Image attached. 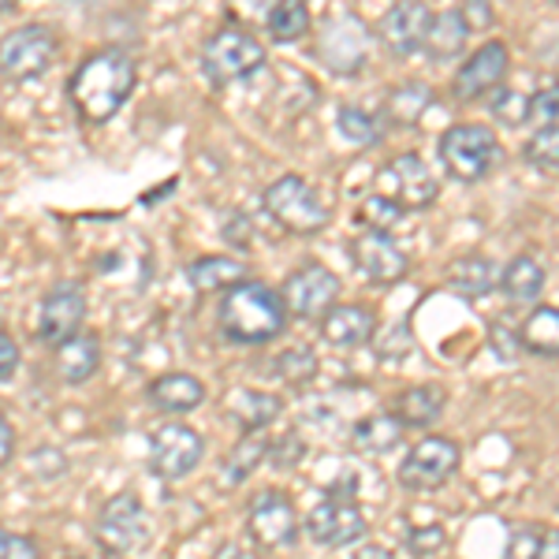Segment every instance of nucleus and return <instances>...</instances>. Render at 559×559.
<instances>
[{
	"label": "nucleus",
	"instance_id": "obj_25",
	"mask_svg": "<svg viewBox=\"0 0 559 559\" xmlns=\"http://www.w3.org/2000/svg\"><path fill=\"white\" fill-rule=\"evenodd\" d=\"M224 411L239 421V429H269L284 414V400L276 392H261V388H231L224 395Z\"/></svg>",
	"mask_w": 559,
	"mask_h": 559
},
{
	"label": "nucleus",
	"instance_id": "obj_51",
	"mask_svg": "<svg viewBox=\"0 0 559 559\" xmlns=\"http://www.w3.org/2000/svg\"><path fill=\"white\" fill-rule=\"evenodd\" d=\"M0 131H4V116H0Z\"/></svg>",
	"mask_w": 559,
	"mask_h": 559
},
{
	"label": "nucleus",
	"instance_id": "obj_39",
	"mask_svg": "<svg viewBox=\"0 0 559 559\" xmlns=\"http://www.w3.org/2000/svg\"><path fill=\"white\" fill-rule=\"evenodd\" d=\"M459 20H463L466 34H485L496 26V4L492 0H463V4L455 8Z\"/></svg>",
	"mask_w": 559,
	"mask_h": 559
},
{
	"label": "nucleus",
	"instance_id": "obj_13",
	"mask_svg": "<svg viewBox=\"0 0 559 559\" xmlns=\"http://www.w3.org/2000/svg\"><path fill=\"white\" fill-rule=\"evenodd\" d=\"M508 71H511V49L503 38H489L481 41L463 64L455 68L452 75V97L459 105H477L492 94L496 86L508 83Z\"/></svg>",
	"mask_w": 559,
	"mask_h": 559
},
{
	"label": "nucleus",
	"instance_id": "obj_48",
	"mask_svg": "<svg viewBox=\"0 0 559 559\" xmlns=\"http://www.w3.org/2000/svg\"><path fill=\"white\" fill-rule=\"evenodd\" d=\"M537 559H559V534H556V526H548L545 537H540Z\"/></svg>",
	"mask_w": 559,
	"mask_h": 559
},
{
	"label": "nucleus",
	"instance_id": "obj_20",
	"mask_svg": "<svg viewBox=\"0 0 559 559\" xmlns=\"http://www.w3.org/2000/svg\"><path fill=\"white\" fill-rule=\"evenodd\" d=\"M146 395H150L153 411L168 414V418H183V414H191L205 403V384H202V377L173 369V373L153 377Z\"/></svg>",
	"mask_w": 559,
	"mask_h": 559
},
{
	"label": "nucleus",
	"instance_id": "obj_16",
	"mask_svg": "<svg viewBox=\"0 0 559 559\" xmlns=\"http://www.w3.org/2000/svg\"><path fill=\"white\" fill-rule=\"evenodd\" d=\"M432 23V8L426 0H395L377 20V41L384 45L392 57L411 60L426 49V34Z\"/></svg>",
	"mask_w": 559,
	"mask_h": 559
},
{
	"label": "nucleus",
	"instance_id": "obj_41",
	"mask_svg": "<svg viewBox=\"0 0 559 559\" xmlns=\"http://www.w3.org/2000/svg\"><path fill=\"white\" fill-rule=\"evenodd\" d=\"M556 102H559V90L556 83L540 86L534 97H530V120L534 128H548V123H556Z\"/></svg>",
	"mask_w": 559,
	"mask_h": 559
},
{
	"label": "nucleus",
	"instance_id": "obj_47",
	"mask_svg": "<svg viewBox=\"0 0 559 559\" xmlns=\"http://www.w3.org/2000/svg\"><path fill=\"white\" fill-rule=\"evenodd\" d=\"M213 559H254V552L247 545H239V540H224Z\"/></svg>",
	"mask_w": 559,
	"mask_h": 559
},
{
	"label": "nucleus",
	"instance_id": "obj_9",
	"mask_svg": "<svg viewBox=\"0 0 559 559\" xmlns=\"http://www.w3.org/2000/svg\"><path fill=\"white\" fill-rule=\"evenodd\" d=\"M302 534V519L295 500L280 489H258L247 503V537L254 548H292Z\"/></svg>",
	"mask_w": 559,
	"mask_h": 559
},
{
	"label": "nucleus",
	"instance_id": "obj_34",
	"mask_svg": "<svg viewBox=\"0 0 559 559\" xmlns=\"http://www.w3.org/2000/svg\"><path fill=\"white\" fill-rule=\"evenodd\" d=\"M485 105H489L492 120L500 123V128H526L530 120V94H522L519 86H496L489 97H485Z\"/></svg>",
	"mask_w": 559,
	"mask_h": 559
},
{
	"label": "nucleus",
	"instance_id": "obj_26",
	"mask_svg": "<svg viewBox=\"0 0 559 559\" xmlns=\"http://www.w3.org/2000/svg\"><path fill=\"white\" fill-rule=\"evenodd\" d=\"M448 287L466 302H477L496 292V261L489 254H463L448 265Z\"/></svg>",
	"mask_w": 559,
	"mask_h": 559
},
{
	"label": "nucleus",
	"instance_id": "obj_19",
	"mask_svg": "<svg viewBox=\"0 0 559 559\" xmlns=\"http://www.w3.org/2000/svg\"><path fill=\"white\" fill-rule=\"evenodd\" d=\"M318 57L336 71V75H355L369 57L362 20H358V15H340V20H332L321 38Z\"/></svg>",
	"mask_w": 559,
	"mask_h": 559
},
{
	"label": "nucleus",
	"instance_id": "obj_18",
	"mask_svg": "<svg viewBox=\"0 0 559 559\" xmlns=\"http://www.w3.org/2000/svg\"><path fill=\"white\" fill-rule=\"evenodd\" d=\"M321 340L336 350H355L373 344L377 336V310L366 302H332L321 313Z\"/></svg>",
	"mask_w": 559,
	"mask_h": 559
},
{
	"label": "nucleus",
	"instance_id": "obj_31",
	"mask_svg": "<svg viewBox=\"0 0 559 559\" xmlns=\"http://www.w3.org/2000/svg\"><path fill=\"white\" fill-rule=\"evenodd\" d=\"M519 347L534 358H556L559 355V313L556 306H537L519 329Z\"/></svg>",
	"mask_w": 559,
	"mask_h": 559
},
{
	"label": "nucleus",
	"instance_id": "obj_42",
	"mask_svg": "<svg viewBox=\"0 0 559 559\" xmlns=\"http://www.w3.org/2000/svg\"><path fill=\"white\" fill-rule=\"evenodd\" d=\"M0 559H41V548L34 537L0 526Z\"/></svg>",
	"mask_w": 559,
	"mask_h": 559
},
{
	"label": "nucleus",
	"instance_id": "obj_10",
	"mask_svg": "<svg viewBox=\"0 0 559 559\" xmlns=\"http://www.w3.org/2000/svg\"><path fill=\"white\" fill-rule=\"evenodd\" d=\"M280 302H284L287 318L295 321H321V313L332 302H340V276L332 273L324 261H302L299 269L284 276L280 284Z\"/></svg>",
	"mask_w": 559,
	"mask_h": 559
},
{
	"label": "nucleus",
	"instance_id": "obj_1",
	"mask_svg": "<svg viewBox=\"0 0 559 559\" xmlns=\"http://www.w3.org/2000/svg\"><path fill=\"white\" fill-rule=\"evenodd\" d=\"M134 86H139V60L128 45H105V49L86 52L68 75V102L75 116L90 128L116 120L123 105L131 102Z\"/></svg>",
	"mask_w": 559,
	"mask_h": 559
},
{
	"label": "nucleus",
	"instance_id": "obj_38",
	"mask_svg": "<svg viewBox=\"0 0 559 559\" xmlns=\"http://www.w3.org/2000/svg\"><path fill=\"white\" fill-rule=\"evenodd\" d=\"M273 4L276 0H224L231 26H242V31H250V26H265Z\"/></svg>",
	"mask_w": 559,
	"mask_h": 559
},
{
	"label": "nucleus",
	"instance_id": "obj_52",
	"mask_svg": "<svg viewBox=\"0 0 559 559\" xmlns=\"http://www.w3.org/2000/svg\"><path fill=\"white\" fill-rule=\"evenodd\" d=\"M548 4H556V0H548Z\"/></svg>",
	"mask_w": 559,
	"mask_h": 559
},
{
	"label": "nucleus",
	"instance_id": "obj_27",
	"mask_svg": "<svg viewBox=\"0 0 559 559\" xmlns=\"http://www.w3.org/2000/svg\"><path fill=\"white\" fill-rule=\"evenodd\" d=\"M466 26L459 20L455 8H444V12H432V23H429V34H426V49L429 60H437V64H452L455 57H463L466 49Z\"/></svg>",
	"mask_w": 559,
	"mask_h": 559
},
{
	"label": "nucleus",
	"instance_id": "obj_3",
	"mask_svg": "<svg viewBox=\"0 0 559 559\" xmlns=\"http://www.w3.org/2000/svg\"><path fill=\"white\" fill-rule=\"evenodd\" d=\"M437 160L455 183H481L503 160V146L485 123H452L437 139Z\"/></svg>",
	"mask_w": 559,
	"mask_h": 559
},
{
	"label": "nucleus",
	"instance_id": "obj_14",
	"mask_svg": "<svg viewBox=\"0 0 559 559\" xmlns=\"http://www.w3.org/2000/svg\"><path fill=\"white\" fill-rule=\"evenodd\" d=\"M90 295L83 280H57L38 302V340L45 347H60L75 332H83Z\"/></svg>",
	"mask_w": 559,
	"mask_h": 559
},
{
	"label": "nucleus",
	"instance_id": "obj_46",
	"mask_svg": "<svg viewBox=\"0 0 559 559\" xmlns=\"http://www.w3.org/2000/svg\"><path fill=\"white\" fill-rule=\"evenodd\" d=\"M12 459H15V426L4 414V407H0V471H4Z\"/></svg>",
	"mask_w": 559,
	"mask_h": 559
},
{
	"label": "nucleus",
	"instance_id": "obj_37",
	"mask_svg": "<svg viewBox=\"0 0 559 559\" xmlns=\"http://www.w3.org/2000/svg\"><path fill=\"white\" fill-rule=\"evenodd\" d=\"M403 216H407V213H403L400 205L388 202V198L377 194V191L369 194L362 205H358V221H362V228H373V231H392Z\"/></svg>",
	"mask_w": 559,
	"mask_h": 559
},
{
	"label": "nucleus",
	"instance_id": "obj_11",
	"mask_svg": "<svg viewBox=\"0 0 559 559\" xmlns=\"http://www.w3.org/2000/svg\"><path fill=\"white\" fill-rule=\"evenodd\" d=\"M377 194L395 202L403 213H421L440 198V179L432 176L426 157L400 153V157L384 160V168L377 173Z\"/></svg>",
	"mask_w": 559,
	"mask_h": 559
},
{
	"label": "nucleus",
	"instance_id": "obj_8",
	"mask_svg": "<svg viewBox=\"0 0 559 559\" xmlns=\"http://www.w3.org/2000/svg\"><path fill=\"white\" fill-rule=\"evenodd\" d=\"M459 463H463V448H459L452 437L429 432V437H421L418 444L403 455L395 477H400V485L407 492H432L452 481L459 474Z\"/></svg>",
	"mask_w": 559,
	"mask_h": 559
},
{
	"label": "nucleus",
	"instance_id": "obj_17",
	"mask_svg": "<svg viewBox=\"0 0 559 559\" xmlns=\"http://www.w3.org/2000/svg\"><path fill=\"white\" fill-rule=\"evenodd\" d=\"M369 530L366 511L358 508L355 500H344V496H329L318 508L306 515V537L321 548H347L358 545Z\"/></svg>",
	"mask_w": 559,
	"mask_h": 559
},
{
	"label": "nucleus",
	"instance_id": "obj_49",
	"mask_svg": "<svg viewBox=\"0 0 559 559\" xmlns=\"http://www.w3.org/2000/svg\"><path fill=\"white\" fill-rule=\"evenodd\" d=\"M355 559H392V552H388L384 545H366V548H358Z\"/></svg>",
	"mask_w": 559,
	"mask_h": 559
},
{
	"label": "nucleus",
	"instance_id": "obj_35",
	"mask_svg": "<svg viewBox=\"0 0 559 559\" xmlns=\"http://www.w3.org/2000/svg\"><path fill=\"white\" fill-rule=\"evenodd\" d=\"M522 157L537 168V173L552 176L559 168V123H548V128H534L522 146Z\"/></svg>",
	"mask_w": 559,
	"mask_h": 559
},
{
	"label": "nucleus",
	"instance_id": "obj_7",
	"mask_svg": "<svg viewBox=\"0 0 559 559\" xmlns=\"http://www.w3.org/2000/svg\"><path fill=\"white\" fill-rule=\"evenodd\" d=\"M94 537H97V545L112 556L139 552L153 537V522H150V511H146V503H142V496L128 489L108 496L102 503V511H97Z\"/></svg>",
	"mask_w": 559,
	"mask_h": 559
},
{
	"label": "nucleus",
	"instance_id": "obj_40",
	"mask_svg": "<svg viewBox=\"0 0 559 559\" xmlns=\"http://www.w3.org/2000/svg\"><path fill=\"white\" fill-rule=\"evenodd\" d=\"M540 537H545L540 526H515L508 534V548H503L500 559H537Z\"/></svg>",
	"mask_w": 559,
	"mask_h": 559
},
{
	"label": "nucleus",
	"instance_id": "obj_21",
	"mask_svg": "<svg viewBox=\"0 0 559 559\" xmlns=\"http://www.w3.org/2000/svg\"><path fill=\"white\" fill-rule=\"evenodd\" d=\"M448 407V388L437 381H421L392 395V414L403 429H432Z\"/></svg>",
	"mask_w": 559,
	"mask_h": 559
},
{
	"label": "nucleus",
	"instance_id": "obj_22",
	"mask_svg": "<svg viewBox=\"0 0 559 559\" xmlns=\"http://www.w3.org/2000/svg\"><path fill=\"white\" fill-rule=\"evenodd\" d=\"M52 362H57V377L71 388L86 384L102 369V336L97 332H75L60 347H52Z\"/></svg>",
	"mask_w": 559,
	"mask_h": 559
},
{
	"label": "nucleus",
	"instance_id": "obj_36",
	"mask_svg": "<svg viewBox=\"0 0 559 559\" xmlns=\"http://www.w3.org/2000/svg\"><path fill=\"white\" fill-rule=\"evenodd\" d=\"M318 350L313 347H287V350H280L276 355V362H273V373L280 377V381H287V384H306V381H313V373H318Z\"/></svg>",
	"mask_w": 559,
	"mask_h": 559
},
{
	"label": "nucleus",
	"instance_id": "obj_6",
	"mask_svg": "<svg viewBox=\"0 0 559 559\" xmlns=\"http://www.w3.org/2000/svg\"><path fill=\"white\" fill-rule=\"evenodd\" d=\"M60 52V34L49 23H20L0 34V79L34 83L52 68Z\"/></svg>",
	"mask_w": 559,
	"mask_h": 559
},
{
	"label": "nucleus",
	"instance_id": "obj_44",
	"mask_svg": "<svg viewBox=\"0 0 559 559\" xmlns=\"http://www.w3.org/2000/svg\"><path fill=\"white\" fill-rule=\"evenodd\" d=\"M20 366H23L20 340H15L8 329H0V384H12V377L20 373Z\"/></svg>",
	"mask_w": 559,
	"mask_h": 559
},
{
	"label": "nucleus",
	"instance_id": "obj_33",
	"mask_svg": "<svg viewBox=\"0 0 559 559\" xmlns=\"http://www.w3.org/2000/svg\"><path fill=\"white\" fill-rule=\"evenodd\" d=\"M336 131H340V139L350 142V146H358V150H369L384 139L381 120L358 105H340L336 108Z\"/></svg>",
	"mask_w": 559,
	"mask_h": 559
},
{
	"label": "nucleus",
	"instance_id": "obj_32",
	"mask_svg": "<svg viewBox=\"0 0 559 559\" xmlns=\"http://www.w3.org/2000/svg\"><path fill=\"white\" fill-rule=\"evenodd\" d=\"M432 105H437V90H432L429 83H418V79L400 83L392 94H388V116H392L400 128H414V123H421Z\"/></svg>",
	"mask_w": 559,
	"mask_h": 559
},
{
	"label": "nucleus",
	"instance_id": "obj_43",
	"mask_svg": "<svg viewBox=\"0 0 559 559\" xmlns=\"http://www.w3.org/2000/svg\"><path fill=\"white\" fill-rule=\"evenodd\" d=\"M444 526H437V522H429V526H421V530H411L407 534V548L414 556H432V552H440L444 548Z\"/></svg>",
	"mask_w": 559,
	"mask_h": 559
},
{
	"label": "nucleus",
	"instance_id": "obj_30",
	"mask_svg": "<svg viewBox=\"0 0 559 559\" xmlns=\"http://www.w3.org/2000/svg\"><path fill=\"white\" fill-rule=\"evenodd\" d=\"M269 429H242L236 448L224 459V481L228 485H247V477L258 471L261 459H269Z\"/></svg>",
	"mask_w": 559,
	"mask_h": 559
},
{
	"label": "nucleus",
	"instance_id": "obj_23",
	"mask_svg": "<svg viewBox=\"0 0 559 559\" xmlns=\"http://www.w3.org/2000/svg\"><path fill=\"white\" fill-rule=\"evenodd\" d=\"M545 284H548V265L537 254H530V250L515 254L503 265V273H496V287L503 292V299L515 306L537 302L545 295Z\"/></svg>",
	"mask_w": 559,
	"mask_h": 559
},
{
	"label": "nucleus",
	"instance_id": "obj_2",
	"mask_svg": "<svg viewBox=\"0 0 559 559\" xmlns=\"http://www.w3.org/2000/svg\"><path fill=\"white\" fill-rule=\"evenodd\" d=\"M287 310L280 302L276 287L261 280H242L228 287L216 302V332L231 347H265L287 332Z\"/></svg>",
	"mask_w": 559,
	"mask_h": 559
},
{
	"label": "nucleus",
	"instance_id": "obj_12",
	"mask_svg": "<svg viewBox=\"0 0 559 559\" xmlns=\"http://www.w3.org/2000/svg\"><path fill=\"white\" fill-rule=\"evenodd\" d=\"M205 459V437L191 429L187 421H165L150 432V471L160 481H183L198 471V463Z\"/></svg>",
	"mask_w": 559,
	"mask_h": 559
},
{
	"label": "nucleus",
	"instance_id": "obj_4",
	"mask_svg": "<svg viewBox=\"0 0 559 559\" xmlns=\"http://www.w3.org/2000/svg\"><path fill=\"white\" fill-rule=\"evenodd\" d=\"M265 64H269L265 41H258L254 31H242V26L228 23L202 41V71L216 90L231 83H247Z\"/></svg>",
	"mask_w": 559,
	"mask_h": 559
},
{
	"label": "nucleus",
	"instance_id": "obj_45",
	"mask_svg": "<svg viewBox=\"0 0 559 559\" xmlns=\"http://www.w3.org/2000/svg\"><path fill=\"white\" fill-rule=\"evenodd\" d=\"M31 471L38 477H60L68 471V459H64V452H57V448H34Z\"/></svg>",
	"mask_w": 559,
	"mask_h": 559
},
{
	"label": "nucleus",
	"instance_id": "obj_50",
	"mask_svg": "<svg viewBox=\"0 0 559 559\" xmlns=\"http://www.w3.org/2000/svg\"><path fill=\"white\" fill-rule=\"evenodd\" d=\"M20 4H23V0H0V20H4V15H12Z\"/></svg>",
	"mask_w": 559,
	"mask_h": 559
},
{
	"label": "nucleus",
	"instance_id": "obj_5",
	"mask_svg": "<svg viewBox=\"0 0 559 559\" xmlns=\"http://www.w3.org/2000/svg\"><path fill=\"white\" fill-rule=\"evenodd\" d=\"M265 210L269 216L287 231V236L313 239L329 228V205L321 202V194L313 191V183L299 173H284L265 187Z\"/></svg>",
	"mask_w": 559,
	"mask_h": 559
},
{
	"label": "nucleus",
	"instance_id": "obj_29",
	"mask_svg": "<svg viewBox=\"0 0 559 559\" xmlns=\"http://www.w3.org/2000/svg\"><path fill=\"white\" fill-rule=\"evenodd\" d=\"M403 432H407V429L395 421L392 411H377V414H369V418L355 421V429H350V440H355L358 452L384 455V452H392L395 444H403Z\"/></svg>",
	"mask_w": 559,
	"mask_h": 559
},
{
	"label": "nucleus",
	"instance_id": "obj_15",
	"mask_svg": "<svg viewBox=\"0 0 559 559\" xmlns=\"http://www.w3.org/2000/svg\"><path fill=\"white\" fill-rule=\"evenodd\" d=\"M347 254H350V265L358 269V276H366V284H373V287H395L411 273L407 250L395 242L392 231L362 228L347 242Z\"/></svg>",
	"mask_w": 559,
	"mask_h": 559
},
{
	"label": "nucleus",
	"instance_id": "obj_24",
	"mask_svg": "<svg viewBox=\"0 0 559 559\" xmlns=\"http://www.w3.org/2000/svg\"><path fill=\"white\" fill-rule=\"evenodd\" d=\"M242 280H250L247 261L231 258V254H205L187 265V284H191L198 295H216V292L224 295L228 287L242 284Z\"/></svg>",
	"mask_w": 559,
	"mask_h": 559
},
{
	"label": "nucleus",
	"instance_id": "obj_28",
	"mask_svg": "<svg viewBox=\"0 0 559 559\" xmlns=\"http://www.w3.org/2000/svg\"><path fill=\"white\" fill-rule=\"evenodd\" d=\"M310 26H313L310 0H276L265 20V34L276 45H299L310 34Z\"/></svg>",
	"mask_w": 559,
	"mask_h": 559
}]
</instances>
